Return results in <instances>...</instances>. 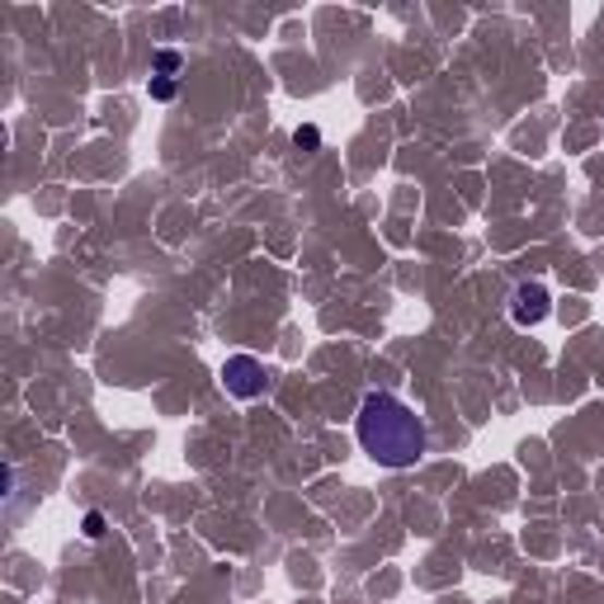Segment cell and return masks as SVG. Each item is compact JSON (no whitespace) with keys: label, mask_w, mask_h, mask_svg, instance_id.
Here are the masks:
<instances>
[{"label":"cell","mask_w":604,"mask_h":604,"mask_svg":"<svg viewBox=\"0 0 604 604\" xmlns=\"http://www.w3.org/2000/svg\"><path fill=\"white\" fill-rule=\"evenodd\" d=\"M354 435H359L364 454L378 468H411L415 458L425 454V444H430L421 415H415L407 401H397V397H387V392L364 397L359 421H354Z\"/></svg>","instance_id":"cell-1"},{"label":"cell","mask_w":604,"mask_h":604,"mask_svg":"<svg viewBox=\"0 0 604 604\" xmlns=\"http://www.w3.org/2000/svg\"><path fill=\"white\" fill-rule=\"evenodd\" d=\"M265 383H269V378H265V364H261L255 354H232V359L222 364V387H227L232 397H241V401L261 397Z\"/></svg>","instance_id":"cell-2"},{"label":"cell","mask_w":604,"mask_h":604,"mask_svg":"<svg viewBox=\"0 0 604 604\" xmlns=\"http://www.w3.org/2000/svg\"><path fill=\"white\" fill-rule=\"evenodd\" d=\"M548 312H553V298L543 283H520V289H515V302H510L515 326H539Z\"/></svg>","instance_id":"cell-3"},{"label":"cell","mask_w":604,"mask_h":604,"mask_svg":"<svg viewBox=\"0 0 604 604\" xmlns=\"http://www.w3.org/2000/svg\"><path fill=\"white\" fill-rule=\"evenodd\" d=\"M156 71H161V81L176 85V71H180V52H161L156 57Z\"/></svg>","instance_id":"cell-4"},{"label":"cell","mask_w":604,"mask_h":604,"mask_svg":"<svg viewBox=\"0 0 604 604\" xmlns=\"http://www.w3.org/2000/svg\"><path fill=\"white\" fill-rule=\"evenodd\" d=\"M85 534H90V539H105V515H99V510L85 515Z\"/></svg>","instance_id":"cell-5"},{"label":"cell","mask_w":604,"mask_h":604,"mask_svg":"<svg viewBox=\"0 0 604 604\" xmlns=\"http://www.w3.org/2000/svg\"><path fill=\"white\" fill-rule=\"evenodd\" d=\"M170 95H176V85H170V81H161V76H156V81H152V99H170Z\"/></svg>","instance_id":"cell-6"}]
</instances>
